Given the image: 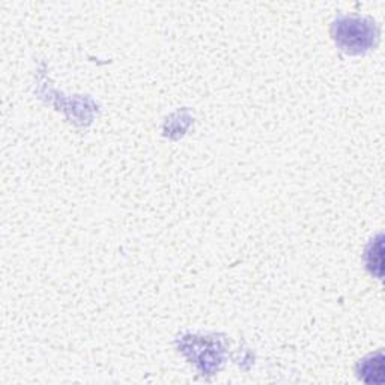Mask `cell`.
<instances>
[{
	"instance_id": "cell-1",
	"label": "cell",
	"mask_w": 385,
	"mask_h": 385,
	"mask_svg": "<svg viewBox=\"0 0 385 385\" xmlns=\"http://www.w3.org/2000/svg\"><path fill=\"white\" fill-rule=\"evenodd\" d=\"M370 25L372 23L365 25L360 18H346L342 23L334 26V29H337L336 41L351 35V38L343 41L340 46L348 51H352V49H357L355 53L366 50L372 46L373 38H375V32L372 30Z\"/></svg>"
},
{
	"instance_id": "cell-2",
	"label": "cell",
	"mask_w": 385,
	"mask_h": 385,
	"mask_svg": "<svg viewBox=\"0 0 385 385\" xmlns=\"http://www.w3.org/2000/svg\"><path fill=\"white\" fill-rule=\"evenodd\" d=\"M360 378L367 384H382L384 381V357L382 352L377 355H370L362 360L360 365Z\"/></svg>"
},
{
	"instance_id": "cell-3",
	"label": "cell",
	"mask_w": 385,
	"mask_h": 385,
	"mask_svg": "<svg viewBox=\"0 0 385 385\" xmlns=\"http://www.w3.org/2000/svg\"><path fill=\"white\" fill-rule=\"evenodd\" d=\"M367 265L378 277L382 276V236L379 235L377 243H372L367 250Z\"/></svg>"
}]
</instances>
